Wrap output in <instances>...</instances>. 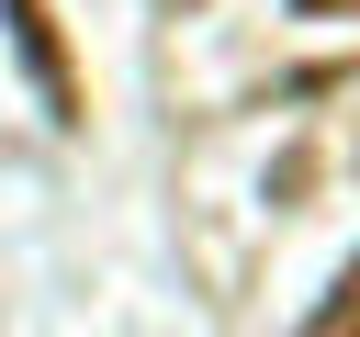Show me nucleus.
<instances>
[{"label":"nucleus","instance_id":"nucleus-1","mask_svg":"<svg viewBox=\"0 0 360 337\" xmlns=\"http://www.w3.org/2000/svg\"><path fill=\"white\" fill-rule=\"evenodd\" d=\"M0 22H11V45H22V67H34V90H45V124H90V90H79V67H68V34H56V11L45 0H0Z\"/></svg>","mask_w":360,"mask_h":337},{"label":"nucleus","instance_id":"nucleus-2","mask_svg":"<svg viewBox=\"0 0 360 337\" xmlns=\"http://www.w3.org/2000/svg\"><path fill=\"white\" fill-rule=\"evenodd\" d=\"M304 337H360V258L338 270V292L315 303V326H304Z\"/></svg>","mask_w":360,"mask_h":337},{"label":"nucleus","instance_id":"nucleus-3","mask_svg":"<svg viewBox=\"0 0 360 337\" xmlns=\"http://www.w3.org/2000/svg\"><path fill=\"white\" fill-rule=\"evenodd\" d=\"M292 11H360V0H292Z\"/></svg>","mask_w":360,"mask_h":337}]
</instances>
